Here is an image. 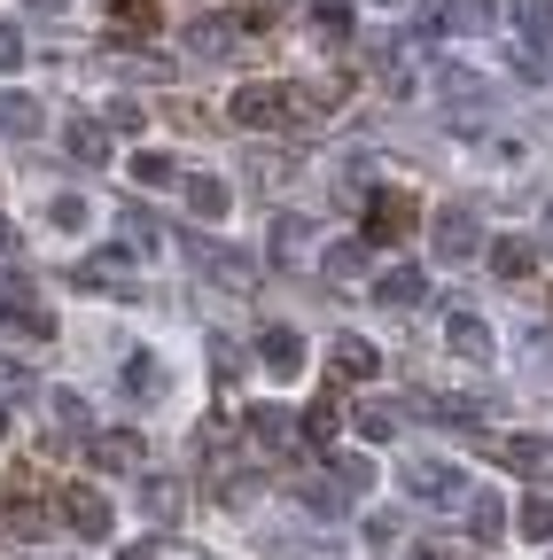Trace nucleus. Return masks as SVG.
<instances>
[{
    "label": "nucleus",
    "mask_w": 553,
    "mask_h": 560,
    "mask_svg": "<svg viewBox=\"0 0 553 560\" xmlns=\"http://www.w3.org/2000/svg\"><path fill=\"white\" fill-rule=\"evenodd\" d=\"M483 257H492V272H499V280H530V265H538V242H522V234H499V242H483Z\"/></svg>",
    "instance_id": "nucleus-21"
},
{
    "label": "nucleus",
    "mask_w": 553,
    "mask_h": 560,
    "mask_svg": "<svg viewBox=\"0 0 553 560\" xmlns=\"http://www.w3.org/2000/svg\"><path fill=\"white\" fill-rule=\"evenodd\" d=\"M468 529H475L483 545H499V529H507V506L492 499V490H468Z\"/></svg>",
    "instance_id": "nucleus-26"
},
{
    "label": "nucleus",
    "mask_w": 553,
    "mask_h": 560,
    "mask_svg": "<svg viewBox=\"0 0 553 560\" xmlns=\"http://www.w3.org/2000/svg\"><path fill=\"white\" fill-rule=\"evenodd\" d=\"M515 70H522V79L538 86V79H545V70H553V55H545V47H530V39H515Z\"/></svg>",
    "instance_id": "nucleus-42"
},
{
    "label": "nucleus",
    "mask_w": 553,
    "mask_h": 560,
    "mask_svg": "<svg viewBox=\"0 0 553 560\" xmlns=\"http://www.w3.org/2000/svg\"><path fill=\"white\" fill-rule=\"evenodd\" d=\"M320 272H327V280H359V272H367V242H335V249L320 257Z\"/></svg>",
    "instance_id": "nucleus-31"
},
{
    "label": "nucleus",
    "mask_w": 553,
    "mask_h": 560,
    "mask_svg": "<svg viewBox=\"0 0 553 560\" xmlns=\"http://www.w3.org/2000/svg\"><path fill=\"white\" fill-rule=\"evenodd\" d=\"M125 242H133V257H149V249H164V234H157V219H149V210H125Z\"/></svg>",
    "instance_id": "nucleus-36"
},
{
    "label": "nucleus",
    "mask_w": 553,
    "mask_h": 560,
    "mask_svg": "<svg viewBox=\"0 0 553 560\" xmlns=\"http://www.w3.org/2000/svg\"><path fill=\"white\" fill-rule=\"evenodd\" d=\"M250 436H257L265 452H281V459H289V452H297V420H289L281 405H250Z\"/></svg>",
    "instance_id": "nucleus-18"
},
{
    "label": "nucleus",
    "mask_w": 553,
    "mask_h": 560,
    "mask_svg": "<svg viewBox=\"0 0 553 560\" xmlns=\"http://www.w3.org/2000/svg\"><path fill=\"white\" fill-rule=\"evenodd\" d=\"M445 342L460 350L468 366H492V359H499V342H492V319H475V312H452V319H445Z\"/></svg>",
    "instance_id": "nucleus-12"
},
{
    "label": "nucleus",
    "mask_w": 553,
    "mask_h": 560,
    "mask_svg": "<svg viewBox=\"0 0 553 560\" xmlns=\"http://www.w3.org/2000/svg\"><path fill=\"white\" fill-rule=\"evenodd\" d=\"M102 70L110 79H172V55H149V47H102Z\"/></svg>",
    "instance_id": "nucleus-14"
},
{
    "label": "nucleus",
    "mask_w": 553,
    "mask_h": 560,
    "mask_svg": "<svg viewBox=\"0 0 553 560\" xmlns=\"http://www.w3.org/2000/svg\"><path fill=\"white\" fill-rule=\"evenodd\" d=\"M359 537L382 552V545H398V522H390V514H367V529H359Z\"/></svg>",
    "instance_id": "nucleus-46"
},
{
    "label": "nucleus",
    "mask_w": 553,
    "mask_h": 560,
    "mask_svg": "<svg viewBox=\"0 0 553 560\" xmlns=\"http://www.w3.org/2000/svg\"><path fill=\"white\" fill-rule=\"evenodd\" d=\"M507 459H515L522 475H538V482H553V436H515V444H507Z\"/></svg>",
    "instance_id": "nucleus-27"
},
{
    "label": "nucleus",
    "mask_w": 553,
    "mask_h": 560,
    "mask_svg": "<svg viewBox=\"0 0 553 560\" xmlns=\"http://www.w3.org/2000/svg\"><path fill=\"white\" fill-rule=\"evenodd\" d=\"M211 374H219V382H234V374H242V342L211 335Z\"/></svg>",
    "instance_id": "nucleus-40"
},
{
    "label": "nucleus",
    "mask_w": 553,
    "mask_h": 560,
    "mask_svg": "<svg viewBox=\"0 0 553 560\" xmlns=\"http://www.w3.org/2000/svg\"><path fill=\"white\" fill-rule=\"evenodd\" d=\"M117 560H157V545H125V552H117Z\"/></svg>",
    "instance_id": "nucleus-50"
},
{
    "label": "nucleus",
    "mask_w": 553,
    "mask_h": 560,
    "mask_svg": "<svg viewBox=\"0 0 553 560\" xmlns=\"http://www.w3.org/2000/svg\"><path fill=\"white\" fill-rule=\"evenodd\" d=\"M413 226H422L413 187H375V195H367V242H405Z\"/></svg>",
    "instance_id": "nucleus-4"
},
{
    "label": "nucleus",
    "mask_w": 553,
    "mask_h": 560,
    "mask_svg": "<svg viewBox=\"0 0 553 560\" xmlns=\"http://www.w3.org/2000/svg\"><path fill=\"white\" fill-rule=\"evenodd\" d=\"M405 560H445V552H437V545H413V552H405Z\"/></svg>",
    "instance_id": "nucleus-51"
},
{
    "label": "nucleus",
    "mask_w": 553,
    "mask_h": 560,
    "mask_svg": "<svg viewBox=\"0 0 553 560\" xmlns=\"http://www.w3.org/2000/svg\"><path fill=\"white\" fill-rule=\"evenodd\" d=\"M437 94H445V109H452V117H483L499 86L483 79V70H468V62H445V70H437Z\"/></svg>",
    "instance_id": "nucleus-6"
},
{
    "label": "nucleus",
    "mask_w": 553,
    "mask_h": 560,
    "mask_svg": "<svg viewBox=\"0 0 553 560\" xmlns=\"http://www.w3.org/2000/svg\"><path fill=\"white\" fill-rule=\"evenodd\" d=\"M483 242H492V234H483V219H475L468 202L437 210V226H429V249H437V265H475V257H483Z\"/></svg>",
    "instance_id": "nucleus-2"
},
{
    "label": "nucleus",
    "mask_w": 553,
    "mask_h": 560,
    "mask_svg": "<svg viewBox=\"0 0 553 560\" xmlns=\"http://www.w3.org/2000/svg\"><path fill=\"white\" fill-rule=\"evenodd\" d=\"M195 257H203V272H211V280H227L234 296H250V289H257V265H250L242 249H227V242H195Z\"/></svg>",
    "instance_id": "nucleus-13"
},
{
    "label": "nucleus",
    "mask_w": 553,
    "mask_h": 560,
    "mask_svg": "<svg viewBox=\"0 0 553 560\" xmlns=\"http://www.w3.org/2000/svg\"><path fill=\"white\" fill-rule=\"evenodd\" d=\"M87 459H94V475H141V467H149V444L133 436V429H102V436L87 444Z\"/></svg>",
    "instance_id": "nucleus-7"
},
{
    "label": "nucleus",
    "mask_w": 553,
    "mask_h": 560,
    "mask_svg": "<svg viewBox=\"0 0 553 560\" xmlns=\"http://www.w3.org/2000/svg\"><path fill=\"white\" fill-rule=\"evenodd\" d=\"M125 389H133V397H157V389H164V366L149 359V350H141V359H125Z\"/></svg>",
    "instance_id": "nucleus-37"
},
{
    "label": "nucleus",
    "mask_w": 553,
    "mask_h": 560,
    "mask_svg": "<svg viewBox=\"0 0 553 560\" xmlns=\"http://www.w3.org/2000/svg\"><path fill=\"white\" fill-rule=\"evenodd\" d=\"M0 257H16V219H0Z\"/></svg>",
    "instance_id": "nucleus-49"
},
{
    "label": "nucleus",
    "mask_w": 553,
    "mask_h": 560,
    "mask_svg": "<svg viewBox=\"0 0 553 560\" xmlns=\"http://www.w3.org/2000/svg\"><path fill=\"white\" fill-rule=\"evenodd\" d=\"M0 529H9V537H24V545H32V537L47 529V506H39V499H9V506H0Z\"/></svg>",
    "instance_id": "nucleus-28"
},
{
    "label": "nucleus",
    "mask_w": 553,
    "mask_h": 560,
    "mask_svg": "<svg viewBox=\"0 0 553 560\" xmlns=\"http://www.w3.org/2000/svg\"><path fill=\"white\" fill-rule=\"evenodd\" d=\"M375 304H390V312H422V304H429V272H422V265H390V272H375Z\"/></svg>",
    "instance_id": "nucleus-9"
},
{
    "label": "nucleus",
    "mask_w": 553,
    "mask_h": 560,
    "mask_svg": "<svg viewBox=\"0 0 553 560\" xmlns=\"http://www.w3.org/2000/svg\"><path fill=\"white\" fill-rule=\"evenodd\" d=\"M16 70H24V32L0 16V79H16Z\"/></svg>",
    "instance_id": "nucleus-39"
},
{
    "label": "nucleus",
    "mask_w": 553,
    "mask_h": 560,
    "mask_svg": "<svg viewBox=\"0 0 553 560\" xmlns=\"http://www.w3.org/2000/svg\"><path fill=\"white\" fill-rule=\"evenodd\" d=\"M273 257H281V265H304V257H312V219L281 210V219H273Z\"/></svg>",
    "instance_id": "nucleus-22"
},
{
    "label": "nucleus",
    "mask_w": 553,
    "mask_h": 560,
    "mask_svg": "<svg viewBox=\"0 0 553 560\" xmlns=\"http://www.w3.org/2000/svg\"><path fill=\"white\" fill-rule=\"evenodd\" d=\"M405 490H413V499H422V506H468V467H452V459H413L405 467Z\"/></svg>",
    "instance_id": "nucleus-3"
},
{
    "label": "nucleus",
    "mask_w": 553,
    "mask_h": 560,
    "mask_svg": "<svg viewBox=\"0 0 553 560\" xmlns=\"http://www.w3.org/2000/svg\"><path fill=\"white\" fill-rule=\"evenodd\" d=\"M0 319H9L16 335H39V342L55 335V312L32 296V280H24V272H0Z\"/></svg>",
    "instance_id": "nucleus-5"
},
{
    "label": "nucleus",
    "mask_w": 553,
    "mask_h": 560,
    "mask_svg": "<svg viewBox=\"0 0 553 560\" xmlns=\"http://www.w3.org/2000/svg\"><path fill=\"white\" fill-rule=\"evenodd\" d=\"M445 24H460V32H483V24H492V0H445Z\"/></svg>",
    "instance_id": "nucleus-38"
},
{
    "label": "nucleus",
    "mask_w": 553,
    "mask_h": 560,
    "mask_svg": "<svg viewBox=\"0 0 553 560\" xmlns=\"http://www.w3.org/2000/svg\"><path fill=\"white\" fill-rule=\"evenodd\" d=\"M141 514L164 522V529L180 522V482H172V475H149V482H141Z\"/></svg>",
    "instance_id": "nucleus-25"
},
{
    "label": "nucleus",
    "mask_w": 553,
    "mask_h": 560,
    "mask_svg": "<svg viewBox=\"0 0 553 560\" xmlns=\"http://www.w3.org/2000/svg\"><path fill=\"white\" fill-rule=\"evenodd\" d=\"M335 412H343L335 397H327V405H304V436H312V444H327V436H335Z\"/></svg>",
    "instance_id": "nucleus-41"
},
{
    "label": "nucleus",
    "mask_w": 553,
    "mask_h": 560,
    "mask_svg": "<svg viewBox=\"0 0 553 560\" xmlns=\"http://www.w3.org/2000/svg\"><path fill=\"white\" fill-rule=\"evenodd\" d=\"M405 32H413V39H437V32H445V9H422V16L405 24Z\"/></svg>",
    "instance_id": "nucleus-47"
},
{
    "label": "nucleus",
    "mask_w": 553,
    "mask_h": 560,
    "mask_svg": "<svg viewBox=\"0 0 553 560\" xmlns=\"http://www.w3.org/2000/svg\"><path fill=\"white\" fill-rule=\"evenodd\" d=\"M234 16L242 24H273V16H289V0H234Z\"/></svg>",
    "instance_id": "nucleus-44"
},
{
    "label": "nucleus",
    "mask_w": 553,
    "mask_h": 560,
    "mask_svg": "<svg viewBox=\"0 0 553 560\" xmlns=\"http://www.w3.org/2000/svg\"><path fill=\"white\" fill-rule=\"evenodd\" d=\"M312 24H320V32H327V39L343 47V39L359 32V9H352V0H320V9H312Z\"/></svg>",
    "instance_id": "nucleus-30"
},
{
    "label": "nucleus",
    "mask_w": 553,
    "mask_h": 560,
    "mask_svg": "<svg viewBox=\"0 0 553 560\" xmlns=\"http://www.w3.org/2000/svg\"><path fill=\"white\" fill-rule=\"evenodd\" d=\"M0 436H9V405H0Z\"/></svg>",
    "instance_id": "nucleus-52"
},
{
    "label": "nucleus",
    "mask_w": 553,
    "mask_h": 560,
    "mask_svg": "<svg viewBox=\"0 0 553 560\" xmlns=\"http://www.w3.org/2000/svg\"><path fill=\"white\" fill-rule=\"evenodd\" d=\"M110 24L117 32H157L164 16H157V0H110Z\"/></svg>",
    "instance_id": "nucleus-33"
},
{
    "label": "nucleus",
    "mask_w": 553,
    "mask_h": 560,
    "mask_svg": "<svg viewBox=\"0 0 553 560\" xmlns=\"http://www.w3.org/2000/svg\"><path fill=\"white\" fill-rule=\"evenodd\" d=\"M141 125H149L141 102H110V132H141Z\"/></svg>",
    "instance_id": "nucleus-45"
},
{
    "label": "nucleus",
    "mask_w": 553,
    "mask_h": 560,
    "mask_svg": "<svg viewBox=\"0 0 553 560\" xmlns=\"http://www.w3.org/2000/svg\"><path fill=\"white\" fill-rule=\"evenodd\" d=\"M515 24H522L530 47H545L553 39V0H515Z\"/></svg>",
    "instance_id": "nucleus-32"
},
{
    "label": "nucleus",
    "mask_w": 553,
    "mask_h": 560,
    "mask_svg": "<svg viewBox=\"0 0 553 560\" xmlns=\"http://www.w3.org/2000/svg\"><path fill=\"white\" fill-rule=\"evenodd\" d=\"M382 9H398V0H382Z\"/></svg>",
    "instance_id": "nucleus-53"
},
{
    "label": "nucleus",
    "mask_w": 553,
    "mask_h": 560,
    "mask_svg": "<svg viewBox=\"0 0 553 560\" xmlns=\"http://www.w3.org/2000/svg\"><path fill=\"white\" fill-rule=\"evenodd\" d=\"M47 219H55L62 234H79V226H87V202H79V195H55V210H47Z\"/></svg>",
    "instance_id": "nucleus-43"
},
{
    "label": "nucleus",
    "mask_w": 553,
    "mask_h": 560,
    "mask_svg": "<svg viewBox=\"0 0 553 560\" xmlns=\"http://www.w3.org/2000/svg\"><path fill=\"white\" fill-rule=\"evenodd\" d=\"M87 289L133 296V249H94V257H87Z\"/></svg>",
    "instance_id": "nucleus-16"
},
{
    "label": "nucleus",
    "mask_w": 553,
    "mask_h": 560,
    "mask_svg": "<svg viewBox=\"0 0 553 560\" xmlns=\"http://www.w3.org/2000/svg\"><path fill=\"white\" fill-rule=\"evenodd\" d=\"M257 366H265L273 382H297V374H304V335H297V327H265V335H257Z\"/></svg>",
    "instance_id": "nucleus-10"
},
{
    "label": "nucleus",
    "mask_w": 553,
    "mask_h": 560,
    "mask_svg": "<svg viewBox=\"0 0 553 560\" xmlns=\"http://www.w3.org/2000/svg\"><path fill=\"white\" fill-rule=\"evenodd\" d=\"M327 475H335V490H343V499H367L375 459H367V452H335V459H327Z\"/></svg>",
    "instance_id": "nucleus-24"
},
{
    "label": "nucleus",
    "mask_w": 553,
    "mask_h": 560,
    "mask_svg": "<svg viewBox=\"0 0 553 560\" xmlns=\"http://www.w3.org/2000/svg\"><path fill=\"white\" fill-rule=\"evenodd\" d=\"M327 366H335V382H375L382 374V350L367 335H335L327 342Z\"/></svg>",
    "instance_id": "nucleus-11"
},
{
    "label": "nucleus",
    "mask_w": 553,
    "mask_h": 560,
    "mask_svg": "<svg viewBox=\"0 0 553 560\" xmlns=\"http://www.w3.org/2000/svg\"><path fill=\"white\" fill-rule=\"evenodd\" d=\"M62 149H71V164H110V125L71 117V125H62Z\"/></svg>",
    "instance_id": "nucleus-20"
},
{
    "label": "nucleus",
    "mask_w": 553,
    "mask_h": 560,
    "mask_svg": "<svg viewBox=\"0 0 553 560\" xmlns=\"http://www.w3.org/2000/svg\"><path fill=\"white\" fill-rule=\"evenodd\" d=\"M47 405H55V429H62V436H87V397H79V389H55Z\"/></svg>",
    "instance_id": "nucleus-35"
},
{
    "label": "nucleus",
    "mask_w": 553,
    "mask_h": 560,
    "mask_svg": "<svg viewBox=\"0 0 553 560\" xmlns=\"http://www.w3.org/2000/svg\"><path fill=\"white\" fill-rule=\"evenodd\" d=\"M515 522H522V537H553V490H530L515 506Z\"/></svg>",
    "instance_id": "nucleus-34"
},
{
    "label": "nucleus",
    "mask_w": 553,
    "mask_h": 560,
    "mask_svg": "<svg viewBox=\"0 0 553 560\" xmlns=\"http://www.w3.org/2000/svg\"><path fill=\"white\" fill-rule=\"evenodd\" d=\"M227 117H234V125H250V132H273V125H304V117H320V102H312V86L257 79V86H242V94L227 102Z\"/></svg>",
    "instance_id": "nucleus-1"
},
{
    "label": "nucleus",
    "mask_w": 553,
    "mask_h": 560,
    "mask_svg": "<svg viewBox=\"0 0 553 560\" xmlns=\"http://www.w3.org/2000/svg\"><path fill=\"white\" fill-rule=\"evenodd\" d=\"M352 429H359L367 444H390V436H398V405H352Z\"/></svg>",
    "instance_id": "nucleus-29"
},
{
    "label": "nucleus",
    "mask_w": 553,
    "mask_h": 560,
    "mask_svg": "<svg viewBox=\"0 0 553 560\" xmlns=\"http://www.w3.org/2000/svg\"><path fill=\"white\" fill-rule=\"evenodd\" d=\"M0 132H9V140H39V132H47V109L9 86V94H0Z\"/></svg>",
    "instance_id": "nucleus-19"
},
{
    "label": "nucleus",
    "mask_w": 553,
    "mask_h": 560,
    "mask_svg": "<svg viewBox=\"0 0 553 560\" xmlns=\"http://www.w3.org/2000/svg\"><path fill=\"white\" fill-rule=\"evenodd\" d=\"M24 9H32V16H62V9H71V0H24Z\"/></svg>",
    "instance_id": "nucleus-48"
},
{
    "label": "nucleus",
    "mask_w": 553,
    "mask_h": 560,
    "mask_svg": "<svg viewBox=\"0 0 553 560\" xmlns=\"http://www.w3.org/2000/svg\"><path fill=\"white\" fill-rule=\"evenodd\" d=\"M125 172L141 179V187H157V195H172V187L187 179V172H180V156H164V149H141V156H133Z\"/></svg>",
    "instance_id": "nucleus-23"
},
{
    "label": "nucleus",
    "mask_w": 553,
    "mask_h": 560,
    "mask_svg": "<svg viewBox=\"0 0 553 560\" xmlns=\"http://www.w3.org/2000/svg\"><path fill=\"white\" fill-rule=\"evenodd\" d=\"M180 195H187L195 219H227V202H234V187H227L219 172H187V179H180Z\"/></svg>",
    "instance_id": "nucleus-17"
},
{
    "label": "nucleus",
    "mask_w": 553,
    "mask_h": 560,
    "mask_svg": "<svg viewBox=\"0 0 553 560\" xmlns=\"http://www.w3.org/2000/svg\"><path fill=\"white\" fill-rule=\"evenodd\" d=\"M62 522H71L79 537H110L117 529V506L102 499L94 482H71V490H62Z\"/></svg>",
    "instance_id": "nucleus-8"
},
{
    "label": "nucleus",
    "mask_w": 553,
    "mask_h": 560,
    "mask_svg": "<svg viewBox=\"0 0 553 560\" xmlns=\"http://www.w3.org/2000/svg\"><path fill=\"white\" fill-rule=\"evenodd\" d=\"M187 47H195L203 62H227V55L242 47V16H203V24L187 32Z\"/></svg>",
    "instance_id": "nucleus-15"
}]
</instances>
